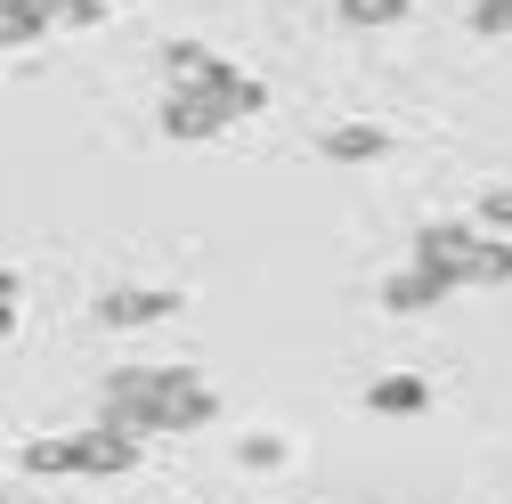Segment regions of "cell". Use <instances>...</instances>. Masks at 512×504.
Returning a JSON list of instances; mask_svg holds the SVG:
<instances>
[{
  "mask_svg": "<svg viewBox=\"0 0 512 504\" xmlns=\"http://www.w3.org/2000/svg\"><path fill=\"white\" fill-rule=\"evenodd\" d=\"M261 106H269V90H261V82H252L244 66H220L212 82H163L155 122H163V139H179V147H204V139L236 131L244 114H261Z\"/></svg>",
  "mask_w": 512,
  "mask_h": 504,
  "instance_id": "obj_2",
  "label": "cell"
},
{
  "mask_svg": "<svg viewBox=\"0 0 512 504\" xmlns=\"http://www.w3.org/2000/svg\"><path fill=\"white\" fill-rule=\"evenodd\" d=\"M228 66L220 49H204V41H163V82H212Z\"/></svg>",
  "mask_w": 512,
  "mask_h": 504,
  "instance_id": "obj_9",
  "label": "cell"
},
{
  "mask_svg": "<svg viewBox=\"0 0 512 504\" xmlns=\"http://www.w3.org/2000/svg\"><path fill=\"white\" fill-rule=\"evenodd\" d=\"M220 415V391L204 383L196 366H114L106 374V431L122 439H179V431H204Z\"/></svg>",
  "mask_w": 512,
  "mask_h": 504,
  "instance_id": "obj_1",
  "label": "cell"
},
{
  "mask_svg": "<svg viewBox=\"0 0 512 504\" xmlns=\"http://www.w3.org/2000/svg\"><path fill=\"white\" fill-rule=\"evenodd\" d=\"M415 9V0H342V17L358 25V33H382V25H399Z\"/></svg>",
  "mask_w": 512,
  "mask_h": 504,
  "instance_id": "obj_10",
  "label": "cell"
},
{
  "mask_svg": "<svg viewBox=\"0 0 512 504\" xmlns=\"http://www.w3.org/2000/svg\"><path fill=\"white\" fill-rule=\"evenodd\" d=\"M179 293L171 285H114V293H98V326H114V334H139V326H163V318H179Z\"/></svg>",
  "mask_w": 512,
  "mask_h": 504,
  "instance_id": "obj_5",
  "label": "cell"
},
{
  "mask_svg": "<svg viewBox=\"0 0 512 504\" xmlns=\"http://www.w3.org/2000/svg\"><path fill=\"white\" fill-rule=\"evenodd\" d=\"M0 464H9V448H0Z\"/></svg>",
  "mask_w": 512,
  "mask_h": 504,
  "instance_id": "obj_15",
  "label": "cell"
},
{
  "mask_svg": "<svg viewBox=\"0 0 512 504\" xmlns=\"http://www.w3.org/2000/svg\"><path fill=\"white\" fill-rule=\"evenodd\" d=\"M366 407H374V415H423V407H431V383H423V374H374V383H366Z\"/></svg>",
  "mask_w": 512,
  "mask_h": 504,
  "instance_id": "obj_8",
  "label": "cell"
},
{
  "mask_svg": "<svg viewBox=\"0 0 512 504\" xmlns=\"http://www.w3.org/2000/svg\"><path fill=\"white\" fill-rule=\"evenodd\" d=\"M472 33L480 41H512V0H472Z\"/></svg>",
  "mask_w": 512,
  "mask_h": 504,
  "instance_id": "obj_11",
  "label": "cell"
},
{
  "mask_svg": "<svg viewBox=\"0 0 512 504\" xmlns=\"http://www.w3.org/2000/svg\"><path fill=\"white\" fill-rule=\"evenodd\" d=\"M317 155L326 163H382L391 155V131H382V122H334V131L317 139Z\"/></svg>",
  "mask_w": 512,
  "mask_h": 504,
  "instance_id": "obj_7",
  "label": "cell"
},
{
  "mask_svg": "<svg viewBox=\"0 0 512 504\" xmlns=\"http://www.w3.org/2000/svg\"><path fill=\"white\" fill-rule=\"evenodd\" d=\"M139 439H122V431H57V439H25V448L9 456L25 480H122V472H139Z\"/></svg>",
  "mask_w": 512,
  "mask_h": 504,
  "instance_id": "obj_3",
  "label": "cell"
},
{
  "mask_svg": "<svg viewBox=\"0 0 512 504\" xmlns=\"http://www.w3.org/2000/svg\"><path fill=\"white\" fill-rule=\"evenodd\" d=\"M447 293H456V285H447L439 269H423V261H407V269L382 277V309H391V318H423V309H439Z\"/></svg>",
  "mask_w": 512,
  "mask_h": 504,
  "instance_id": "obj_6",
  "label": "cell"
},
{
  "mask_svg": "<svg viewBox=\"0 0 512 504\" xmlns=\"http://www.w3.org/2000/svg\"><path fill=\"white\" fill-rule=\"evenodd\" d=\"M407 261L439 269L456 293H472V285H512V244L488 236V228H472V220H431V228H415V252H407Z\"/></svg>",
  "mask_w": 512,
  "mask_h": 504,
  "instance_id": "obj_4",
  "label": "cell"
},
{
  "mask_svg": "<svg viewBox=\"0 0 512 504\" xmlns=\"http://www.w3.org/2000/svg\"><path fill=\"white\" fill-rule=\"evenodd\" d=\"M17 326H25V277H17V269H0V342H9Z\"/></svg>",
  "mask_w": 512,
  "mask_h": 504,
  "instance_id": "obj_12",
  "label": "cell"
},
{
  "mask_svg": "<svg viewBox=\"0 0 512 504\" xmlns=\"http://www.w3.org/2000/svg\"><path fill=\"white\" fill-rule=\"evenodd\" d=\"M472 228H488V236H512V179L480 196V220H472Z\"/></svg>",
  "mask_w": 512,
  "mask_h": 504,
  "instance_id": "obj_13",
  "label": "cell"
},
{
  "mask_svg": "<svg viewBox=\"0 0 512 504\" xmlns=\"http://www.w3.org/2000/svg\"><path fill=\"white\" fill-rule=\"evenodd\" d=\"M0 504H25V488H0Z\"/></svg>",
  "mask_w": 512,
  "mask_h": 504,
  "instance_id": "obj_14",
  "label": "cell"
}]
</instances>
